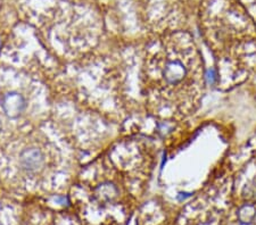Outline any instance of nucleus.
<instances>
[{
  "mask_svg": "<svg viewBox=\"0 0 256 225\" xmlns=\"http://www.w3.org/2000/svg\"><path fill=\"white\" fill-rule=\"evenodd\" d=\"M0 129H2V126H0Z\"/></svg>",
  "mask_w": 256,
  "mask_h": 225,
  "instance_id": "obj_4",
  "label": "nucleus"
},
{
  "mask_svg": "<svg viewBox=\"0 0 256 225\" xmlns=\"http://www.w3.org/2000/svg\"><path fill=\"white\" fill-rule=\"evenodd\" d=\"M2 106L4 112L10 117H18L26 108V100L16 92H10L2 97Z\"/></svg>",
  "mask_w": 256,
  "mask_h": 225,
  "instance_id": "obj_1",
  "label": "nucleus"
},
{
  "mask_svg": "<svg viewBox=\"0 0 256 225\" xmlns=\"http://www.w3.org/2000/svg\"><path fill=\"white\" fill-rule=\"evenodd\" d=\"M206 77H208V81L210 82V83L213 84L216 80V72H214V69H208Z\"/></svg>",
  "mask_w": 256,
  "mask_h": 225,
  "instance_id": "obj_3",
  "label": "nucleus"
},
{
  "mask_svg": "<svg viewBox=\"0 0 256 225\" xmlns=\"http://www.w3.org/2000/svg\"><path fill=\"white\" fill-rule=\"evenodd\" d=\"M20 164L28 172H36L41 169L44 164V156L41 151L36 148L24 150L20 155Z\"/></svg>",
  "mask_w": 256,
  "mask_h": 225,
  "instance_id": "obj_2",
  "label": "nucleus"
}]
</instances>
